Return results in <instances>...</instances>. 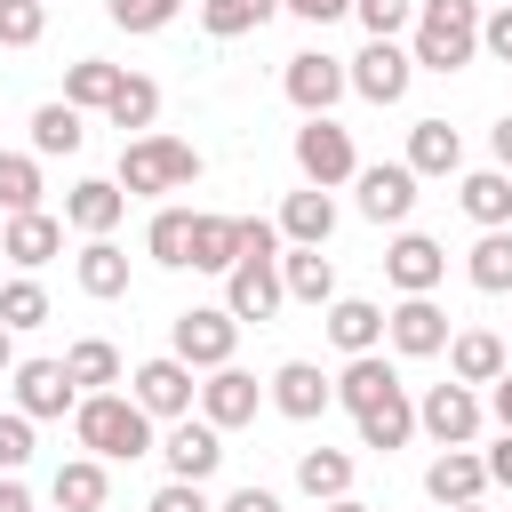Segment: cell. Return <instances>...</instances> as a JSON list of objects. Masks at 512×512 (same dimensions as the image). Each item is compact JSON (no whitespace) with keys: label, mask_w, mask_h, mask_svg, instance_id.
<instances>
[{"label":"cell","mask_w":512,"mask_h":512,"mask_svg":"<svg viewBox=\"0 0 512 512\" xmlns=\"http://www.w3.org/2000/svg\"><path fill=\"white\" fill-rule=\"evenodd\" d=\"M40 200H48L40 160H32V152H0V208H8V216H32Z\"/></svg>","instance_id":"cell-40"},{"label":"cell","mask_w":512,"mask_h":512,"mask_svg":"<svg viewBox=\"0 0 512 512\" xmlns=\"http://www.w3.org/2000/svg\"><path fill=\"white\" fill-rule=\"evenodd\" d=\"M464 280L480 296H512V232H480L472 256H464Z\"/></svg>","instance_id":"cell-37"},{"label":"cell","mask_w":512,"mask_h":512,"mask_svg":"<svg viewBox=\"0 0 512 512\" xmlns=\"http://www.w3.org/2000/svg\"><path fill=\"white\" fill-rule=\"evenodd\" d=\"M504 360H512V336H504Z\"/></svg>","instance_id":"cell-58"},{"label":"cell","mask_w":512,"mask_h":512,"mask_svg":"<svg viewBox=\"0 0 512 512\" xmlns=\"http://www.w3.org/2000/svg\"><path fill=\"white\" fill-rule=\"evenodd\" d=\"M488 464V488H512V432H496V448H480Z\"/></svg>","instance_id":"cell-51"},{"label":"cell","mask_w":512,"mask_h":512,"mask_svg":"<svg viewBox=\"0 0 512 512\" xmlns=\"http://www.w3.org/2000/svg\"><path fill=\"white\" fill-rule=\"evenodd\" d=\"M264 400H272L288 424H312V416H328V408H336V384H328L312 360H280V368H272V384H264Z\"/></svg>","instance_id":"cell-17"},{"label":"cell","mask_w":512,"mask_h":512,"mask_svg":"<svg viewBox=\"0 0 512 512\" xmlns=\"http://www.w3.org/2000/svg\"><path fill=\"white\" fill-rule=\"evenodd\" d=\"M456 200H464V216H472L480 232H512V176H504V168H464Z\"/></svg>","instance_id":"cell-29"},{"label":"cell","mask_w":512,"mask_h":512,"mask_svg":"<svg viewBox=\"0 0 512 512\" xmlns=\"http://www.w3.org/2000/svg\"><path fill=\"white\" fill-rule=\"evenodd\" d=\"M448 512H480V504H448Z\"/></svg>","instance_id":"cell-57"},{"label":"cell","mask_w":512,"mask_h":512,"mask_svg":"<svg viewBox=\"0 0 512 512\" xmlns=\"http://www.w3.org/2000/svg\"><path fill=\"white\" fill-rule=\"evenodd\" d=\"M328 384H336V408H344V416H360V408H376L384 392H400V368H392L384 352H360V360H344Z\"/></svg>","instance_id":"cell-24"},{"label":"cell","mask_w":512,"mask_h":512,"mask_svg":"<svg viewBox=\"0 0 512 512\" xmlns=\"http://www.w3.org/2000/svg\"><path fill=\"white\" fill-rule=\"evenodd\" d=\"M272 232H280V248H328V232H336V200L304 184V192H288V200H280Z\"/></svg>","instance_id":"cell-21"},{"label":"cell","mask_w":512,"mask_h":512,"mask_svg":"<svg viewBox=\"0 0 512 512\" xmlns=\"http://www.w3.org/2000/svg\"><path fill=\"white\" fill-rule=\"evenodd\" d=\"M408 80H416V64H408L400 40H368L360 56H344V88H352L360 104H400Z\"/></svg>","instance_id":"cell-10"},{"label":"cell","mask_w":512,"mask_h":512,"mask_svg":"<svg viewBox=\"0 0 512 512\" xmlns=\"http://www.w3.org/2000/svg\"><path fill=\"white\" fill-rule=\"evenodd\" d=\"M320 512H376V504H360V496H336V504H320Z\"/></svg>","instance_id":"cell-55"},{"label":"cell","mask_w":512,"mask_h":512,"mask_svg":"<svg viewBox=\"0 0 512 512\" xmlns=\"http://www.w3.org/2000/svg\"><path fill=\"white\" fill-rule=\"evenodd\" d=\"M240 264V216L192 208V272H232Z\"/></svg>","instance_id":"cell-34"},{"label":"cell","mask_w":512,"mask_h":512,"mask_svg":"<svg viewBox=\"0 0 512 512\" xmlns=\"http://www.w3.org/2000/svg\"><path fill=\"white\" fill-rule=\"evenodd\" d=\"M424 496L448 512V504H480L488 496V464H480V448H440L432 464H424Z\"/></svg>","instance_id":"cell-20"},{"label":"cell","mask_w":512,"mask_h":512,"mask_svg":"<svg viewBox=\"0 0 512 512\" xmlns=\"http://www.w3.org/2000/svg\"><path fill=\"white\" fill-rule=\"evenodd\" d=\"M280 288H288V304L328 312V304H336V264H328L320 248H280Z\"/></svg>","instance_id":"cell-28"},{"label":"cell","mask_w":512,"mask_h":512,"mask_svg":"<svg viewBox=\"0 0 512 512\" xmlns=\"http://www.w3.org/2000/svg\"><path fill=\"white\" fill-rule=\"evenodd\" d=\"M72 440H80L96 464H136V456L160 448L152 416H144L128 392H80V408H72Z\"/></svg>","instance_id":"cell-1"},{"label":"cell","mask_w":512,"mask_h":512,"mask_svg":"<svg viewBox=\"0 0 512 512\" xmlns=\"http://www.w3.org/2000/svg\"><path fill=\"white\" fill-rule=\"evenodd\" d=\"M104 120H112L120 136H152V120H160V80H144V72H120V88H112Z\"/></svg>","instance_id":"cell-32"},{"label":"cell","mask_w":512,"mask_h":512,"mask_svg":"<svg viewBox=\"0 0 512 512\" xmlns=\"http://www.w3.org/2000/svg\"><path fill=\"white\" fill-rule=\"evenodd\" d=\"M88 144V112H72L64 96L32 104V160H72Z\"/></svg>","instance_id":"cell-26"},{"label":"cell","mask_w":512,"mask_h":512,"mask_svg":"<svg viewBox=\"0 0 512 512\" xmlns=\"http://www.w3.org/2000/svg\"><path fill=\"white\" fill-rule=\"evenodd\" d=\"M480 408L496 416V432H512V368H504V376L488 384V400H480Z\"/></svg>","instance_id":"cell-52"},{"label":"cell","mask_w":512,"mask_h":512,"mask_svg":"<svg viewBox=\"0 0 512 512\" xmlns=\"http://www.w3.org/2000/svg\"><path fill=\"white\" fill-rule=\"evenodd\" d=\"M216 432H240V424H256V408H264V384L240 368V360H224V368H208L200 376V400H192Z\"/></svg>","instance_id":"cell-11"},{"label":"cell","mask_w":512,"mask_h":512,"mask_svg":"<svg viewBox=\"0 0 512 512\" xmlns=\"http://www.w3.org/2000/svg\"><path fill=\"white\" fill-rule=\"evenodd\" d=\"M352 16H360L368 40H400L416 24V0H352Z\"/></svg>","instance_id":"cell-43"},{"label":"cell","mask_w":512,"mask_h":512,"mask_svg":"<svg viewBox=\"0 0 512 512\" xmlns=\"http://www.w3.org/2000/svg\"><path fill=\"white\" fill-rule=\"evenodd\" d=\"M176 8H184V0H104V16H112L120 32H168Z\"/></svg>","instance_id":"cell-44"},{"label":"cell","mask_w":512,"mask_h":512,"mask_svg":"<svg viewBox=\"0 0 512 512\" xmlns=\"http://www.w3.org/2000/svg\"><path fill=\"white\" fill-rule=\"evenodd\" d=\"M320 320H328V344H336L344 360H360V352H384V304H368V296H336Z\"/></svg>","instance_id":"cell-22"},{"label":"cell","mask_w":512,"mask_h":512,"mask_svg":"<svg viewBox=\"0 0 512 512\" xmlns=\"http://www.w3.org/2000/svg\"><path fill=\"white\" fill-rule=\"evenodd\" d=\"M280 96H288L304 120H328L336 96H352V88H344V56H328V48H296V56L280 64Z\"/></svg>","instance_id":"cell-6"},{"label":"cell","mask_w":512,"mask_h":512,"mask_svg":"<svg viewBox=\"0 0 512 512\" xmlns=\"http://www.w3.org/2000/svg\"><path fill=\"white\" fill-rule=\"evenodd\" d=\"M384 280H392L400 296H432V288L448 280V248H440L432 232H392V248H384Z\"/></svg>","instance_id":"cell-15"},{"label":"cell","mask_w":512,"mask_h":512,"mask_svg":"<svg viewBox=\"0 0 512 512\" xmlns=\"http://www.w3.org/2000/svg\"><path fill=\"white\" fill-rule=\"evenodd\" d=\"M240 256H280V232H272V216H240Z\"/></svg>","instance_id":"cell-48"},{"label":"cell","mask_w":512,"mask_h":512,"mask_svg":"<svg viewBox=\"0 0 512 512\" xmlns=\"http://www.w3.org/2000/svg\"><path fill=\"white\" fill-rule=\"evenodd\" d=\"M8 368H16V336L0 328V376H8Z\"/></svg>","instance_id":"cell-56"},{"label":"cell","mask_w":512,"mask_h":512,"mask_svg":"<svg viewBox=\"0 0 512 512\" xmlns=\"http://www.w3.org/2000/svg\"><path fill=\"white\" fill-rule=\"evenodd\" d=\"M120 216H128V192H120L112 176H80V184L64 192V224H72L80 240H112Z\"/></svg>","instance_id":"cell-18"},{"label":"cell","mask_w":512,"mask_h":512,"mask_svg":"<svg viewBox=\"0 0 512 512\" xmlns=\"http://www.w3.org/2000/svg\"><path fill=\"white\" fill-rule=\"evenodd\" d=\"M128 400H136L152 424H176V416H192V400H200V376H192L176 352H160V360H144V368L128 376Z\"/></svg>","instance_id":"cell-7"},{"label":"cell","mask_w":512,"mask_h":512,"mask_svg":"<svg viewBox=\"0 0 512 512\" xmlns=\"http://www.w3.org/2000/svg\"><path fill=\"white\" fill-rule=\"evenodd\" d=\"M352 192H360V216H368V224H408V208H416L408 160H360Z\"/></svg>","instance_id":"cell-14"},{"label":"cell","mask_w":512,"mask_h":512,"mask_svg":"<svg viewBox=\"0 0 512 512\" xmlns=\"http://www.w3.org/2000/svg\"><path fill=\"white\" fill-rule=\"evenodd\" d=\"M448 312L432 304V296H400L392 312H384V344L400 352V360H432V352H448Z\"/></svg>","instance_id":"cell-12"},{"label":"cell","mask_w":512,"mask_h":512,"mask_svg":"<svg viewBox=\"0 0 512 512\" xmlns=\"http://www.w3.org/2000/svg\"><path fill=\"white\" fill-rule=\"evenodd\" d=\"M352 432H360V448H376V456L408 448V440H416V400H408V384H400V392H384L376 408H360V416H352Z\"/></svg>","instance_id":"cell-25"},{"label":"cell","mask_w":512,"mask_h":512,"mask_svg":"<svg viewBox=\"0 0 512 512\" xmlns=\"http://www.w3.org/2000/svg\"><path fill=\"white\" fill-rule=\"evenodd\" d=\"M8 392H16V416H32V424H48V416H72V408H80V392H72L64 360H16V368H8Z\"/></svg>","instance_id":"cell-13"},{"label":"cell","mask_w":512,"mask_h":512,"mask_svg":"<svg viewBox=\"0 0 512 512\" xmlns=\"http://www.w3.org/2000/svg\"><path fill=\"white\" fill-rule=\"evenodd\" d=\"M64 376H72V392H112V384H120V344L80 336V344L64 352Z\"/></svg>","instance_id":"cell-36"},{"label":"cell","mask_w":512,"mask_h":512,"mask_svg":"<svg viewBox=\"0 0 512 512\" xmlns=\"http://www.w3.org/2000/svg\"><path fill=\"white\" fill-rule=\"evenodd\" d=\"M272 16H280V0H200V32L208 40H240V32H256Z\"/></svg>","instance_id":"cell-39"},{"label":"cell","mask_w":512,"mask_h":512,"mask_svg":"<svg viewBox=\"0 0 512 512\" xmlns=\"http://www.w3.org/2000/svg\"><path fill=\"white\" fill-rule=\"evenodd\" d=\"M128 200H168V192H192L200 184V152L184 136H128L120 144V176H112Z\"/></svg>","instance_id":"cell-3"},{"label":"cell","mask_w":512,"mask_h":512,"mask_svg":"<svg viewBox=\"0 0 512 512\" xmlns=\"http://www.w3.org/2000/svg\"><path fill=\"white\" fill-rule=\"evenodd\" d=\"M488 152H496V168H504V176H512V112H504V120H496V128H488Z\"/></svg>","instance_id":"cell-54"},{"label":"cell","mask_w":512,"mask_h":512,"mask_svg":"<svg viewBox=\"0 0 512 512\" xmlns=\"http://www.w3.org/2000/svg\"><path fill=\"white\" fill-rule=\"evenodd\" d=\"M24 464H32V416L8 408L0 416V472H24Z\"/></svg>","instance_id":"cell-45"},{"label":"cell","mask_w":512,"mask_h":512,"mask_svg":"<svg viewBox=\"0 0 512 512\" xmlns=\"http://www.w3.org/2000/svg\"><path fill=\"white\" fill-rule=\"evenodd\" d=\"M296 24H336V16H352V0H280Z\"/></svg>","instance_id":"cell-50"},{"label":"cell","mask_w":512,"mask_h":512,"mask_svg":"<svg viewBox=\"0 0 512 512\" xmlns=\"http://www.w3.org/2000/svg\"><path fill=\"white\" fill-rule=\"evenodd\" d=\"M296 176H304L312 192H336V184L360 176V144H352V128H336V112L296 128Z\"/></svg>","instance_id":"cell-5"},{"label":"cell","mask_w":512,"mask_h":512,"mask_svg":"<svg viewBox=\"0 0 512 512\" xmlns=\"http://www.w3.org/2000/svg\"><path fill=\"white\" fill-rule=\"evenodd\" d=\"M408 176L424 184V176H464V136L448 128V120H416L408 128Z\"/></svg>","instance_id":"cell-27"},{"label":"cell","mask_w":512,"mask_h":512,"mask_svg":"<svg viewBox=\"0 0 512 512\" xmlns=\"http://www.w3.org/2000/svg\"><path fill=\"white\" fill-rule=\"evenodd\" d=\"M480 0H416V24H408V64L416 72H464L480 56Z\"/></svg>","instance_id":"cell-2"},{"label":"cell","mask_w":512,"mask_h":512,"mask_svg":"<svg viewBox=\"0 0 512 512\" xmlns=\"http://www.w3.org/2000/svg\"><path fill=\"white\" fill-rule=\"evenodd\" d=\"M480 424H488V408H480V392L472 384H432L424 400H416V432H432L440 448H472L480 440Z\"/></svg>","instance_id":"cell-8"},{"label":"cell","mask_w":512,"mask_h":512,"mask_svg":"<svg viewBox=\"0 0 512 512\" xmlns=\"http://www.w3.org/2000/svg\"><path fill=\"white\" fill-rule=\"evenodd\" d=\"M0 256H8L16 272H40V264H56V256H64V216H48V208H32V216H8V224H0Z\"/></svg>","instance_id":"cell-19"},{"label":"cell","mask_w":512,"mask_h":512,"mask_svg":"<svg viewBox=\"0 0 512 512\" xmlns=\"http://www.w3.org/2000/svg\"><path fill=\"white\" fill-rule=\"evenodd\" d=\"M40 320H48V288H40L32 272H24V280H8V288H0V328L16 336V328H40Z\"/></svg>","instance_id":"cell-41"},{"label":"cell","mask_w":512,"mask_h":512,"mask_svg":"<svg viewBox=\"0 0 512 512\" xmlns=\"http://www.w3.org/2000/svg\"><path fill=\"white\" fill-rule=\"evenodd\" d=\"M280 304H288L280 256H240V264L224 272V312H232V320H272Z\"/></svg>","instance_id":"cell-16"},{"label":"cell","mask_w":512,"mask_h":512,"mask_svg":"<svg viewBox=\"0 0 512 512\" xmlns=\"http://www.w3.org/2000/svg\"><path fill=\"white\" fill-rule=\"evenodd\" d=\"M48 0H0V48H40Z\"/></svg>","instance_id":"cell-42"},{"label":"cell","mask_w":512,"mask_h":512,"mask_svg":"<svg viewBox=\"0 0 512 512\" xmlns=\"http://www.w3.org/2000/svg\"><path fill=\"white\" fill-rule=\"evenodd\" d=\"M144 256H152V264H168V272H184V264H192V208L160 200V208H152V224H144Z\"/></svg>","instance_id":"cell-33"},{"label":"cell","mask_w":512,"mask_h":512,"mask_svg":"<svg viewBox=\"0 0 512 512\" xmlns=\"http://www.w3.org/2000/svg\"><path fill=\"white\" fill-rule=\"evenodd\" d=\"M296 488H304L312 504L352 496V448H304V456H296Z\"/></svg>","instance_id":"cell-35"},{"label":"cell","mask_w":512,"mask_h":512,"mask_svg":"<svg viewBox=\"0 0 512 512\" xmlns=\"http://www.w3.org/2000/svg\"><path fill=\"white\" fill-rule=\"evenodd\" d=\"M168 352H176L192 376H208V368H224V360L240 352V320H232L224 304H184V312L168 320Z\"/></svg>","instance_id":"cell-4"},{"label":"cell","mask_w":512,"mask_h":512,"mask_svg":"<svg viewBox=\"0 0 512 512\" xmlns=\"http://www.w3.org/2000/svg\"><path fill=\"white\" fill-rule=\"evenodd\" d=\"M144 512H216V504H208V488H192V480H160Z\"/></svg>","instance_id":"cell-46"},{"label":"cell","mask_w":512,"mask_h":512,"mask_svg":"<svg viewBox=\"0 0 512 512\" xmlns=\"http://www.w3.org/2000/svg\"><path fill=\"white\" fill-rule=\"evenodd\" d=\"M104 496H112V480H104L96 456H64L56 480H48V504L56 512H104Z\"/></svg>","instance_id":"cell-30"},{"label":"cell","mask_w":512,"mask_h":512,"mask_svg":"<svg viewBox=\"0 0 512 512\" xmlns=\"http://www.w3.org/2000/svg\"><path fill=\"white\" fill-rule=\"evenodd\" d=\"M112 88H120V64H104V56L64 64V104H72V112H104V104H112Z\"/></svg>","instance_id":"cell-38"},{"label":"cell","mask_w":512,"mask_h":512,"mask_svg":"<svg viewBox=\"0 0 512 512\" xmlns=\"http://www.w3.org/2000/svg\"><path fill=\"white\" fill-rule=\"evenodd\" d=\"M152 456L168 464V480L208 488V480H216V464H224V432H216L208 416H176V424L160 432V448H152Z\"/></svg>","instance_id":"cell-9"},{"label":"cell","mask_w":512,"mask_h":512,"mask_svg":"<svg viewBox=\"0 0 512 512\" xmlns=\"http://www.w3.org/2000/svg\"><path fill=\"white\" fill-rule=\"evenodd\" d=\"M216 512H288V504H280L272 488H256V480H248V488H232V496H224Z\"/></svg>","instance_id":"cell-49"},{"label":"cell","mask_w":512,"mask_h":512,"mask_svg":"<svg viewBox=\"0 0 512 512\" xmlns=\"http://www.w3.org/2000/svg\"><path fill=\"white\" fill-rule=\"evenodd\" d=\"M72 280H80V296L112 304V296H128V256H120L112 240H80V256H72Z\"/></svg>","instance_id":"cell-31"},{"label":"cell","mask_w":512,"mask_h":512,"mask_svg":"<svg viewBox=\"0 0 512 512\" xmlns=\"http://www.w3.org/2000/svg\"><path fill=\"white\" fill-rule=\"evenodd\" d=\"M0 512H40V504H32V488H24L16 472H0Z\"/></svg>","instance_id":"cell-53"},{"label":"cell","mask_w":512,"mask_h":512,"mask_svg":"<svg viewBox=\"0 0 512 512\" xmlns=\"http://www.w3.org/2000/svg\"><path fill=\"white\" fill-rule=\"evenodd\" d=\"M504 368H512V360H504V336H496V328H456V336H448V376H456V384L480 392V384H496Z\"/></svg>","instance_id":"cell-23"},{"label":"cell","mask_w":512,"mask_h":512,"mask_svg":"<svg viewBox=\"0 0 512 512\" xmlns=\"http://www.w3.org/2000/svg\"><path fill=\"white\" fill-rule=\"evenodd\" d=\"M480 48H488V56H496V64H512V0H504V8H488V16H480Z\"/></svg>","instance_id":"cell-47"}]
</instances>
